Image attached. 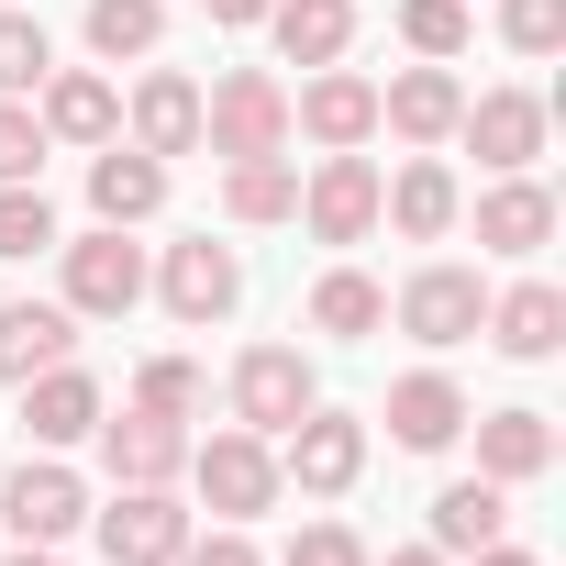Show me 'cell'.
<instances>
[{"label": "cell", "instance_id": "obj_22", "mask_svg": "<svg viewBox=\"0 0 566 566\" xmlns=\"http://www.w3.org/2000/svg\"><path fill=\"white\" fill-rule=\"evenodd\" d=\"M478 244L489 255H533V244H555V189L522 167V178H500V189H478Z\"/></svg>", "mask_w": 566, "mask_h": 566}, {"label": "cell", "instance_id": "obj_6", "mask_svg": "<svg viewBox=\"0 0 566 566\" xmlns=\"http://www.w3.org/2000/svg\"><path fill=\"white\" fill-rule=\"evenodd\" d=\"M56 255H67V312L78 323H123L145 301V244H123V222H101V233H78Z\"/></svg>", "mask_w": 566, "mask_h": 566}, {"label": "cell", "instance_id": "obj_35", "mask_svg": "<svg viewBox=\"0 0 566 566\" xmlns=\"http://www.w3.org/2000/svg\"><path fill=\"white\" fill-rule=\"evenodd\" d=\"M290 566H378V555H367L345 522H301V533H290Z\"/></svg>", "mask_w": 566, "mask_h": 566}, {"label": "cell", "instance_id": "obj_16", "mask_svg": "<svg viewBox=\"0 0 566 566\" xmlns=\"http://www.w3.org/2000/svg\"><path fill=\"white\" fill-rule=\"evenodd\" d=\"M45 145H112L123 134V90L101 67H45V101H34Z\"/></svg>", "mask_w": 566, "mask_h": 566}, {"label": "cell", "instance_id": "obj_3", "mask_svg": "<svg viewBox=\"0 0 566 566\" xmlns=\"http://www.w3.org/2000/svg\"><path fill=\"white\" fill-rule=\"evenodd\" d=\"M277 478H290L301 500H345V489L367 478V422H356V411H323V400H312V411H301L290 433H277Z\"/></svg>", "mask_w": 566, "mask_h": 566}, {"label": "cell", "instance_id": "obj_26", "mask_svg": "<svg viewBox=\"0 0 566 566\" xmlns=\"http://www.w3.org/2000/svg\"><path fill=\"white\" fill-rule=\"evenodd\" d=\"M266 34H277V56H290V67H345V45H356V0H277Z\"/></svg>", "mask_w": 566, "mask_h": 566}, {"label": "cell", "instance_id": "obj_19", "mask_svg": "<svg viewBox=\"0 0 566 566\" xmlns=\"http://www.w3.org/2000/svg\"><path fill=\"white\" fill-rule=\"evenodd\" d=\"M378 422H389V444H411V455H444V444L467 433V389H455L444 367H411V378L389 389V411H378Z\"/></svg>", "mask_w": 566, "mask_h": 566}, {"label": "cell", "instance_id": "obj_4", "mask_svg": "<svg viewBox=\"0 0 566 566\" xmlns=\"http://www.w3.org/2000/svg\"><path fill=\"white\" fill-rule=\"evenodd\" d=\"M189 478H200V500L222 511V522H255V511H277L290 500V478H277V444L266 433H211V444H189Z\"/></svg>", "mask_w": 566, "mask_h": 566}, {"label": "cell", "instance_id": "obj_23", "mask_svg": "<svg viewBox=\"0 0 566 566\" xmlns=\"http://www.w3.org/2000/svg\"><path fill=\"white\" fill-rule=\"evenodd\" d=\"M56 356H78V312L67 301H0V378H34V367H56Z\"/></svg>", "mask_w": 566, "mask_h": 566}, {"label": "cell", "instance_id": "obj_8", "mask_svg": "<svg viewBox=\"0 0 566 566\" xmlns=\"http://www.w3.org/2000/svg\"><path fill=\"white\" fill-rule=\"evenodd\" d=\"M156 301H167L189 334H211V323L244 301V255H233V244H211V233L167 244V266H156Z\"/></svg>", "mask_w": 566, "mask_h": 566}, {"label": "cell", "instance_id": "obj_2", "mask_svg": "<svg viewBox=\"0 0 566 566\" xmlns=\"http://www.w3.org/2000/svg\"><path fill=\"white\" fill-rule=\"evenodd\" d=\"M222 400H233V422H244V433H266V444H277V433H290V422L323 400V378H312V356H301V345H244V356H233V378H222Z\"/></svg>", "mask_w": 566, "mask_h": 566}, {"label": "cell", "instance_id": "obj_28", "mask_svg": "<svg viewBox=\"0 0 566 566\" xmlns=\"http://www.w3.org/2000/svg\"><path fill=\"white\" fill-rule=\"evenodd\" d=\"M301 211V167L290 156H233L222 167V222H290Z\"/></svg>", "mask_w": 566, "mask_h": 566}, {"label": "cell", "instance_id": "obj_38", "mask_svg": "<svg viewBox=\"0 0 566 566\" xmlns=\"http://www.w3.org/2000/svg\"><path fill=\"white\" fill-rule=\"evenodd\" d=\"M266 12H277V0H211V23H233V34H255Z\"/></svg>", "mask_w": 566, "mask_h": 566}, {"label": "cell", "instance_id": "obj_33", "mask_svg": "<svg viewBox=\"0 0 566 566\" xmlns=\"http://www.w3.org/2000/svg\"><path fill=\"white\" fill-rule=\"evenodd\" d=\"M200 400H211V389H200V367H189V356H145V367H134V411H156V422H189Z\"/></svg>", "mask_w": 566, "mask_h": 566}, {"label": "cell", "instance_id": "obj_21", "mask_svg": "<svg viewBox=\"0 0 566 566\" xmlns=\"http://www.w3.org/2000/svg\"><path fill=\"white\" fill-rule=\"evenodd\" d=\"M134 145L145 156H200V78L189 67H145L134 78Z\"/></svg>", "mask_w": 566, "mask_h": 566}, {"label": "cell", "instance_id": "obj_36", "mask_svg": "<svg viewBox=\"0 0 566 566\" xmlns=\"http://www.w3.org/2000/svg\"><path fill=\"white\" fill-rule=\"evenodd\" d=\"M34 167H45V123L23 101H0V178H34Z\"/></svg>", "mask_w": 566, "mask_h": 566}, {"label": "cell", "instance_id": "obj_15", "mask_svg": "<svg viewBox=\"0 0 566 566\" xmlns=\"http://www.w3.org/2000/svg\"><path fill=\"white\" fill-rule=\"evenodd\" d=\"M101 467H112V489H178L189 478V433L178 422H156V411H101Z\"/></svg>", "mask_w": 566, "mask_h": 566}, {"label": "cell", "instance_id": "obj_20", "mask_svg": "<svg viewBox=\"0 0 566 566\" xmlns=\"http://www.w3.org/2000/svg\"><path fill=\"white\" fill-rule=\"evenodd\" d=\"M500 356H522V367H544L555 345H566V290H555V277H522V290H500L489 301V323H478Z\"/></svg>", "mask_w": 566, "mask_h": 566}, {"label": "cell", "instance_id": "obj_5", "mask_svg": "<svg viewBox=\"0 0 566 566\" xmlns=\"http://www.w3.org/2000/svg\"><path fill=\"white\" fill-rule=\"evenodd\" d=\"M0 522H12V544H67L90 522V478L67 455H23L12 478H0Z\"/></svg>", "mask_w": 566, "mask_h": 566}, {"label": "cell", "instance_id": "obj_37", "mask_svg": "<svg viewBox=\"0 0 566 566\" xmlns=\"http://www.w3.org/2000/svg\"><path fill=\"white\" fill-rule=\"evenodd\" d=\"M178 566H266V555H255V533H244V522H222L211 544L189 533V544H178Z\"/></svg>", "mask_w": 566, "mask_h": 566}, {"label": "cell", "instance_id": "obj_27", "mask_svg": "<svg viewBox=\"0 0 566 566\" xmlns=\"http://www.w3.org/2000/svg\"><path fill=\"white\" fill-rule=\"evenodd\" d=\"M378 323H389V290H378L367 266H323V277H312V334H334V345H367Z\"/></svg>", "mask_w": 566, "mask_h": 566}, {"label": "cell", "instance_id": "obj_32", "mask_svg": "<svg viewBox=\"0 0 566 566\" xmlns=\"http://www.w3.org/2000/svg\"><path fill=\"white\" fill-rule=\"evenodd\" d=\"M45 244H56V200H45L34 178H0V255L23 266V255H45Z\"/></svg>", "mask_w": 566, "mask_h": 566}, {"label": "cell", "instance_id": "obj_12", "mask_svg": "<svg viewBox=\"0 0 566 566\" xmlns=\"http://www.w3.org/2000/svg\"><path fill=\"white\" fill-rule=\"evenodd\" d=\"M455 134L478 145L489 178H522V167L544 156V101H533V90H478V101L455 112Z\"/></svg>", "mask_w": 566, "mask_h": 566}, {"label": "cell", "instance_id": "obj_30", "mask_svg": "<svg viewBox=\"0 0 566 566\" xmlns=\"http://www.w3.org/2000/svg\"><path fill=\"white\" fill-rule=\"evenodd\" d=\"M467 34H478V12H467V0H400V45H411V56L455 67V56H467Z\"/></svg>", "mask_w": 566, "mask_h": 566}, {"label": "cell", "instance_id": "obj_40", "mask_svg": "<svg viewBox=\"0 0 566 566\" xmlns=\"http://www.w3.org/2000/svg\"><path fill=\"white\" fill-rule=\"evenodd\" d=\"M389 566H455V555H444V544H400Z\"/></svg>", "mask_w": 566, "mask_h": 566}, {"label": "cell", "instance_id": "obj_31", "mask_svg": "<svg viewBox=\"0 0 566 566\" xmlns=\"http://www.w3.org/2000/svg\"><path fill=\"white\" fill-rule=\"evenodd\" d=\"M45 67H56L45 23H34V12H0V101H34V90H45Z\"/></svg>", "mask_w": 566, "mask_h": 566}, {"label": "cell", "instance_id": "obj_1", "mask_svg": "<svg viewBox=\"0 0 566 566\" xmlns=\"http://www.w3.org/2000/svg\"><path fill=\"white\" fill-rule=\"evenodd\" d=\"M200 145L233 167V156H290V90L266 67H222L200 90Z\"/></svg>", "mask_w": 566, "mask_h": 566}, {"label": "cell", "instance_id": "obj_25", "mask_svg": "<svg viewBox=\"0 0 566 566\" xmlns=\"http://www.w3.org/2000/svg\"><path fill=\"white\" fill-rule=\"evenodd\" d=\"M500 522H511V489H500V478H444V489H433V533H422V544H444V555L467 566L478 544H500Z\"/></svg>", "mask_w": 566, "mask_h": 566}, {"label": "cell", "instance_id": "obj_9", "mask_svg": "<svg viewBox=\"0 0 566 566\" xmlns=\"http://www.w3.org/2000/svg\"><path fill=\"white\" fill-rule=\"evenodd\" d=\"M389 312H400L411 345H467V334L489 323V290H478V266H444V255H433V266L400 277V301H389Z\"/></svg>", "mask_w": 566, "mask_h": 566}, {"label": "cell", "instance_id": "obj_13", "mask_svg": "<svg viewBox=\"0 0 566 566\" xmlns=\"http://www.w3.org/2000/svg\"><path fill=\"white\" fill-rule=\"evenodd\" d=\"M90 522H101L112 566H178V544H189V511L167 489H112V511H90Z\"/></svg>", "mask_w": 566, "mask_h": 566}, {"label": "cell", "instance_id": "obj_41", "mask_svg": "<svg viewBox=\"0 0 566 566\" xmlns=\"http://www.w3.org/2000/svg\"><path fill=\"white\" fill-rule=\"evenodd\" d=\"M12 566H56V544H12Z\"/></svg>", "mask_w": 566, "mask_h": 566}, {"label": "cell", "instance_id": "obj_10", "mask_svg": "<svg viewBox=\"0 0 566 566\" xmlns=\"http://www.w3.org/2000/svg\"><path fill=\"white\" fill-rule=\"evenodd\" d=\"M90 433H101V378L67 367V356L34 367V378H23V444H34V455H67V444H90Z\"/></svg>", "mask_w": 566, "mask_h": 566}, {"label": "cell", "instance_id": "obj_34", "mask_svg": "<svg viewBox=\"0 0 566 566\" xmlns=\"http://www.w3.org/2000/svg\"><path fill=\"white\" fill-rule=\"evenodd\" d=\"M500 45L511 56H555L566 45V0H500Z\"/></svg>", "mask_w": 566, "mask_h": 566}, {"label": "cell", "instance_id": "obj_39", "mask_svg": "<svg viewBox=\"0 0 566 566\" xmlns=\"http://www.w3.org/2000/svg\"><path fill=\"white\" fill-rule=\"evenodd\" d=\"M467 566H544V555H533V544H478Z\"/></svg>", "mask_w": 566, "mask_h": 566}, {"label": "cell", "instance_id": "obj_17", "mask_svg": "<svg viewBox=\"0 0 566 566\" xmlns=\"http://www.w3.org/2000/svg\"><path fill=\"white\" fill-rule=\"evenodd\" d=\"M90 211H101V222H123V233H134V222H156V211H167V156H145V145H123V134H112V145L90 156Z\"/></svg>", "mask_w": 566, "mask_h": 566}, {"label": "cell", "instance_id": "obj_11", "mask_svg": "<svg viewBox=\"0 0 566 566\" xmlns=\"http://www.w3.org/2000/svg\"><path fill=\"white\" fill-rule=\"evenodd\" d=\"M290 134H312L323 156L367 145V134H378V78H356V67H312L301 101H290Z\"/></svg>", "mask_w": 566, "mask_h": 566}, {"label": "cell", "instance_id": "obj_18", "mask_svg": "<svg viewBox=\"0 0 566 566\" xmlns=\"http://www.w3.org/2000/svg\"><path fill=\"white\" fill-rule=\"evenodd\" d=\"M455 211H467V189H455V167H444V156H411L400 178H378V222H400L411 244H444V233H455Z\"/></svg>", "mask_w": 566, "mask_h": 566}, {"label": "cell", "instance_id": "obj_7", "mask_svg": "<svg viewBox=\"0 0 566 566\" xmlns=\"http://www.w3.org/2000/svg\"><path fill=\"white\" fill-rule=\"evenodd\" d=\"M301 222H312V244H367V233H378V156H367V145L323 156V167L301 178Z\"/></svg>", "mask_w": 566, "mask_h": 566}, {"label": "cell", "instance_id": "obj_29", "mask_svg": "<svg viewBox=\"0 0 566 566\" xmlns=\"http://www.w3.org/2000/svg\"><path fill=\"white\" fill-rule=\"evenodd\" d=\"M167 34V0H90V56L123 67V56H156Z\"/></svg>", "mask_w": 566, "mask_h": 566}, {"label": "cell", "instance_id": "obj_24", "mask_svg": "<svg viewBox=\"0 0 566 566\" xmlns=\"http://www.w3.org/2000/svg\"><path fill=\"white\" fill-rule=\"evenodd\" d=\"M467 422H478V478L522 489V478L555 467V422H544V411H467Z\"/></svg>", "mask_w": 566, "mask_h": 566}, {"label": "cell", "instance_id": "obj_14", "mask_svg": "<svg viewBox=\"0 0 566 566\" xmlns=\"http://www.w3.org/2000/svg\"><path fill=\"white\" fill-rule=\"evenodd\" d=\"M455 112H467V78L433 67V56L378 90V134H400V145H455Z\"/></svg>", "mask_w": 566, "mask_h": 566}]
</instances>
